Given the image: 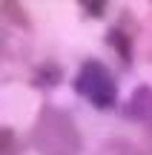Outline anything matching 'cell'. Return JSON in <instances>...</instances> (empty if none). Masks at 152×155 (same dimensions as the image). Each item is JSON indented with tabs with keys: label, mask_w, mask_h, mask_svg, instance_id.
<instances>
[{
	"label": "cell",
	"mask_w": 152,
	"mask_h": 155,
	"mask_svg": "<svg viewBox=\"0 0 152 155\" xmlns=\"http://www.w3.org/2000/svg\"><path fill=\"white\" fill-rule=\"evenodd\" d=\"M32 144L40 155H78L80 132L69 112L43 106V112L37 115V124L32 129Z\"/></svg>",
	"instance_id": "1"
},
{
	"label": "cell",
	"mask_w": 152,
	"mask_h": 155,
	"mask_svg": "<svg viewBox=\"0 0 152 155\" xmlns=\"http://www.w3.org/2000/svg\"><path fill=\"white\" fill-rule=\"evenodd\" d=\"M75 92L95 109H109L118 101V81L101 61H86L75 75Z\"/></svg>",
	"instance_id": "2"
},
{
	"label": "cell",
	"mask_w": 152,
	"mask_h": 155,
	"mask_svg": "<svg viewBox=\"0 0 152 155\" xmlns=\"http://www.w3.org/2000/svg\"><path fill=\"white\" fill-rule=\"evenodd\" d=\"M124 115L129 118V121L147 127V132L152 135V89L149 86H138L135 92H132V98H129V104H126Z\"/></svg>",
	"instance_id": "3"
},
{
	"label": "cell",
	"mask_w": 152,
	"mask_h": 155,
	"mask_svg": "<svg viewBox=\"0 0 152 155\" xmlns=\"http://www.w3.org/2000/svg\"><path fill=\"white\" fill-rule=\"evenodd\" d=\"M106 40L118 49V55L124 58V61H129V55H132V35H124L121 29H112V32L106 35Z\"/></svg>",
	"instance_id": "4"
},
{
	"label": "cell",
	"mask_w": 152,
	"mask_h": 155,
	"mask_svg": "<svg viewBox=\"0 0 152 155\" xmlns=\"http://www.w3.org/2000/svg\"><path fill=\"white\" fill-rule=\"evenodd\" d=\"M83 9H89V15H103V9H106V3H83Z\"/></svg>",
	"instance_id": "5"
}]
</instances>
